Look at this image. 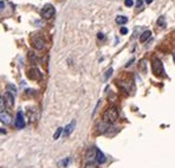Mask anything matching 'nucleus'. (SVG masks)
I'll use <instances>...</instances> for the list:
<instances>
[{"label": "nucleus", "instance_id": "27", "mask_svg": "<svg viewBox=\"0 0 175 168\" xmlns=\"http://www.w3.org/2000/svg\"><path fill=\"white\" fill-rule=\"evenodd\" d=\"M4 8V1H0V10Z\"/></svg>", "mask_w": 175, "mask_h": 168}, {"label": "nucleus", "instance_id": "21", "mask_svg": "<svg viewBox=\"0 0 175 168\" xmlns=\"http://www.w3.org/2000/svg\"><path fill=\"white\" fill-rule=\"evenodd\" d=\"M84 168H98L97 167V165H95V164H92V162H89L85 165V167Z\"/></svg>", "mask_w": 175, "mask_h": 168}, {"label": "nucleus", "instance_id": "6", "mask_svg": "<svg viewBox=\"0 0 175 168\" xmlns=\"http://www.w3.org/2000/svg\"><path fill=\"white\" fill-rule=\"evenodd\" d=\"M15 127L18 129H23L25 127V121H24V115L21 112H18L15 117Z\"/></svg>", "mask_w": 175, "mask_h": 168}, {"label": "nucleus", "instance_id": "9", "mask_svg": "<svg viewBox=\"0 0 175 168\" xmlns=\"http://www.w3.org/2000/svg\"><path fill=\"white\" fill-rule=\"evenodd\" d=\"M96 161H97L98 164H104V162L107 161L105 155L102 153V150H99V149H97V148H96Z\"/></svg>", "mask_w": 175, "mask_h": 168}, {"label": "nucleus", "instance_id": "13", "mask_svg": "<svg viewBox=\"0 0 175 168\" xmlns=\"http://www.w3.org/2000/svg\"><path fill=\"white\" fill-rule=\"evenodd\" d=\"M27 57H29V59H30V62H31L32 64H37V63H38V57L36 56L35 52L30 51V52L27 54Z\"/></svg>", "mask_w": 175, "mask_h": 168}, {"label": "nucleus", "instance_id": "1", "mask_svg": "<svg viewBox=\"0 0 175 168\" xmlns=\"http://www.w3.org/2000/svg\"><path fill=\"white\" fill-rule=\"evenodd\" d=\"M30 42H31V45L37 50H43L46 46V40H45L44 36L42 33H38V32L31 34Z\"/></svg>", "mask_w": 175, "mask_h": 168}, {"label": "nucleus", "instance_id": "19", "mask_svg": "<svg viewBox=\"0 0 175 168\" xmlns=\"http://www.w3.org/2000/svg\"><path fill=\"white\" fill-rule=\"evenodd\" d=\"M5 104H6V103H5V98H4L2 96H0V110H1V112H2L4 108H5Z\"/></svg>", "mask_w": 175, "mask_h": 168}, {"label": "nucleus", "instance_id": "26", "mask_svg": "<svg viewBox=\"0 0 175 168\" xmlns=\"http://www.w3.org/2000/svg\"><path fill=\"white\" fill-rule=\"evenodd\" d=\"M97 37H98V39H103V38H104L103 33H98V34H97Z\"/></svg>", "mask_w": 175, "mask_h": 168}, {"label": "nucleus", "instance_id": "17", "mask_svg": "<svg viewBox=\"0 0 175 168\" xmlns=\"http://www.w3.org/2000/svg\"><path fill=\"white\" fill-rule=\"evenodd\" d=\"M62 133H63V128H58V129H57V131L53 134V140H58Z\"/></svg>", "mask_w": 175, "mask_h": 168}, {"label": "nucleus", "instance_id": "28", "mask_svg": "<svg viewBox=\"0 0 175 168\" xmlns=\"http://www.w3.org/2000/svg\"><path fill=\"white\" fill-rule=\"evenodd\" d=\"M174 62H175V52H174Z\"/></svg>", "mask_w": 175, "mask_h": 168}, {"label": "nucleus", "instance_id": "5", "mask_svg": "<svg viewBox=\"0 0 175 168\" xmlns=\"http://www.w3.org/2000/svg\"><path fill=\"white\" fill-rule=\"evenodd\" d=\"M26 75L32 81H40L42 79V73L38 70V67H31V69H29Z\"/></svg>", "mask_w": 175, "mask_h": 168}, {"label": "nucleus", "instance_id": "15", "mask_svg": "<svg viewBox=\"0 0 175 168\" xmlns=\"http://www.w3.org/2000/svg\"><path fill=\"white\" fill-rule=\"evenodd\" d=\"M138 69H140L143 73H146V72H147V64H146V59H141V60H140Z\"/></svg>", "mask_w": 175, "mask_h": 168}, {"label": "nucleus", "instance_id": "22", "mask_svg": "<svg viewBox=\"0 0 175 168\" xmlns=\"http://www.w3.org/2000/svg\"><path fill=\"white\" fill-rule=\"evenodd\" d=\"M126 6H128V7H131L132 5H134V2H132V0H126Z\"/></svg>", "mask_w": 175, "mask_h": 168}, {"label": "nucleus", "instance_id": "4", "mask_svg": "<svg viewBox=\"0 0 175 168\" xmlns=\"http://www.w3.org/2000/svg\"><path fill=\"white\" fill-rule=\"evenodd\" d=\"M54 13H56V10L51 4L45 5L42 8V11H40V15L43 17L44 19H51L54 15Z\"/></svg>", "mask_w": 175, "mask_h": 168}, {"label": "nucleus", "instance_id": "3", "mask_svg": "<svg viewBox=\"0 0 175 168\" xmlns=\"http://www.w3.org/2000/svg\"><path fill=\"white\" fill-rule=\"evenodd\" d=\"M151 67H153V72L155 76L157 77H165V67L163 64L161 62V59H159L157 57H153L151 58Z\"/></svg>", "mask_w": 175, "mask_h": 168}, {"label": "nucleus", "instance_id": "7", "mask_svg": "<svg viewBox=\"0 0 175 168\" xmlns=\"http://www.w3.org/2000/svg\"><path fill=\"white\" fill-rule=\"evenodd\" d=\"M0 121L4 123V124H10L12 122V118H11V114L6 110H2L0 112Z\"/></svg>", "mask_w": 175, "mask_h": 168}, {"label": "nucleus", "instance_id": "23", "mask_svg": "<svg viewBox=\"0 0 175 168\" xmlns=\"http://www.w3.org/2000/svg\"><path fill=\"white\" fill-rule=\"evenodd\" d=\"M142 5H143V1H142V0H137V1H136V6H137L138 8H141Z\"/></svg>", "mask_w": 175, "mask_h": 168}, {"label": "nucleus", "instance_id": "2", "mask_svg": "<svg viewBox=\"0 0 175 168\" xmlns=\"http://www.w3.org/2000/svg\"><path fill=\"white\" fill-rule=\"evenodd\" d=\"M118 118V110L116 107H110L108 108L104 114H103V122L108 123V124H111V123H115Z\"/></svg>", "mask_w": 175, "mask_h": 168}, {"label": "nucleus", "instance_id": "10", "mask_svg": "<svg viewBox=\"0 0 175 168\" xmlns=\"http://www.w3.org/2000/svg\"><path fill=\"white\" fill-rule=\"evenodd\" d=\"M75 125H76V120H72V121H71V123H69V124H68V125L63 129L64 134H65V135H70V134L72 133V130H74Z\"/></svg>", "mask_w": 175, "mask_h": 168}, {"label": "nucleus", "instance_id": "24", "mask_svg": "<svg viewBox=\"0 0 175 168\" xmlns=\"http://www.w3.org/2000/svg\"><path fill=\"white\" fill-rule=\"evenodd\" d=\"M121 33H122V34H127V33H128V29H127V27H122V29H121Z\"/></svg>", "mask_w": 175, "mask_h": 168}, {"label": "nucleus", "instance_id": "14", "mask_svg": "<svg viewBox=\"0 0 175 168\" xmlns=\"http://www.w3.org/2000/svg\"><path fill=\"white\" fill-rule=\"evenodd\" d=\"M127 21H128V18L124 17V15H118V17L116 18V23H117L118 25H124Z\"/></svg>", "mask_w": 175, "mask_h": 168}, {"label": "nucleus", "instance_id": "12", "mask_svg": "<svg viewBox=\"0 0 175 168\" xmlns=\"http://www.w3.org/2000/svg\"><path fill=\"white\" fill-rule=\"evenodd\" d=\"M150 36H151V31H149V30L144 31V32L141 34V37H140V42H141V43H144L147 39L150 38Z\"/></svg>", "mask_w": 175, "mask_h": 168}, {"label": "nucleus", "instance_id": "11", "mask_svg": "<svg viewBox=\"0 0 175 168\" xmlns=\"http://www.w3.org/2000/svg\"><path fill=\"white\" fill-rule=\"evenodd\" d=\"M5 103L7 104V106H10V107H13V104H14V96L11 94V92H6V101H5Z\"/></svg>", "mask_w": 175, "mask_h": 168}, {"label": "nucleus", "instance_id": "8", "mask_svg": "<svg viewBox=\"0 0 175 168\" xmlns=\"http://www.w3.org/2000/svg\"><path fill=\"white\" fill-rule=\"evenodd\" d=\"M95 159H96V148H90L87 152V154H85V160L89 164V162H91Z\"/></svg>", "mask_w": 175, "mask_h": 168}, {"label": "nucleus", "instance_id": "25", "mask_svg": "<svg viewBox=\"0 0 175 168\" xmlns=\"http://www.w3.org/2000/svg\"><path fill=\"white\" fill-rule=\"evenodd\" d=\"M7 133V130L6 129H4V128H0V135H5Z\"/></svg>", "mask_w": 175, "mask_h": 168}, {"label": "nucleus", "instance_id": "18", "mask_svg": "<svg viewBox=\"0 0 175 168\" xmlns=\"http://www.w3.org/2000/svg\"><path fill=\"white\" fill-rule=\"evenodd\" d=\"M7 91H8V92H11L13 96H14V95H15V92H17L15 88H14L12 84H8V85H7Z\"/></svg>", "mask_w": 175, "mask_h": 168}, {"label": "nucleus", "instance_id": "20", "mask_svg": "<svg viewBox=\"0 0 175 168\" xmlns=\"http://www.w3.org/2000/svg\"><path fill=\"white\" fill-rule=\"evenodd\" d=\"M112 71H114V70H112V67H110V69H109V70H108V71L105 72V76H104V79H108V78H109V77L111 76V73H112Z\"/></svg>", "mask_w": 175, "mask_h": 168}, {"label": "nucleus", "instance_id": "16", "mask_svg": "<svg viewBox=\"0 0 175 168\" xmlns=\"http://www.w3.org/2000/svg\"><path fill=\"white\" fill-rule=\"evenodd\" d=\"M156 24H157V26H160V27H166V18H165L163 15L159 17Z\"/></svg>", "mask_w": 175, "mask_h": 168}]
</instances>
